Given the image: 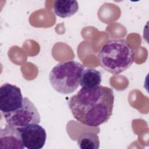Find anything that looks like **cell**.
<instances>
[{
    "mask_svg": "<svg viewBox=\"0 0 149 149\" xmlns=\"http://www.w3.org/2000/svg\"><path fill=\"white\" fill-rule=\"evenodd\" d=\"M1 148H24L20 132L18 129L7 124L0 131Z\"/></svg>",
    "mask_w": 149,
    "mask_h": 149,
    "instance_id": "cell-7",
    "label": "cell"
},
{
    "mask_svg": "<svg viewBox=\"0 0 149 149\" xmlns=\"http://www.w3.org/2000/svg\"><path fill=\"white\" fill-rule=\"evenodd\" d=\"M84 66L75 61L58 63L51 70L49 80L51 86L62 94L73 93L80 85Z\"/></svg>",
    "mask_w": 149,
    "mask_h": 149,
    "instance_id": "cell-3",
    "label": "cell"
},
{
    "mask_svg": "<svg viewBox=\"0 0 149 149\" xmlns=\"http://www.w3.org/2000/svg\"><path fill=\"white\" fill-rule=\"evenodd\" d=\"M23 98L20 88L10 83H4L0 88V110L8 113L20 108Z\"/></svg>",
    "mask_w": 149,
    "mask_h": 149,
    "instance_id": "cell-5",
    "label": "cell"
},
{
    "mask_svg": "<svg viewBox=\"0 0 149 149\" xmlns=\"http://www.w3.org/2000/svg\"><path fill=\"white\" fill-rule=\"evenodd\" d=\"M113 103V90L100 85L93 88L82 87L68 102L76 120L94 127L109 120L112 114Z\"/></svg>",
    "mask_w": 149,
    "mask_h": 149,
    "instance_id": "cell-1",
    "label": "cell"
},
{
    "mask_svg": "<svg viewBox=\"0 0 149 149\" xmlns=\"http://www.w3.org/2000/svg\"><path fill=\"white\" fill-rule=\"evenodd\" d=\"M78 146L81 149H98L100 140L98 134L94 132H84L77 139Z\"/></svg>",
    "mask_w": 149,
    "mask_h": 149,
    "instance_id": "cell-10",
    "label": "cell"
},
{
    "mask_svg": "<svg viewBox=\"0 0 149 149\" xmlns=\"http://www.w3.org/2000/svg\"><path fill=\"white\" fill-rule=\"evenodd\" d=\"M2 114L7 124L17 129L32 123H39L41 120L36 107L27 97L23 98V104L20 108L14 111Z\"/></svg>",
    "mask_w": 149,
    "mask_h": 149,
    "instance_id": "cell-4",
    "label": "cell"
},
{
    "mask_svg": "<svg viewBox=\"0 0 149 149\" xmlns=\"http://www.w3.org/2000/svg\"><path fill=\"white\" fill-rule=\"evenodd\" d=\"M78 9L79 4L76 0H58L54 2L53 6L55 14L62 18L73 16Z\"/></svg>",
    "mask_w": 149,
    "mask_h": 149,
    "instance_id": "cell-8",
    "label": "cell"
},
{
    "mask_svg": "<svg viewBox=\"0 0 149 149\" xmlns=\"http://www.w3.org/2000/svg\"><path fill=\"white\" fill-rule=\"evenodd\" d=\"M18 129L24 147L28 149H41L44 147L47 133L42 126L38 123H32Z\"/></svg>",
    "mask_w": 149,
    "mask_h": 149,
    "instance_id": "cell-6",
    "label": "cell"
},
{
    "mask_svg": "<svg viewBox=\"0 0 149 149\" xmlns=\"http://www.w3.org/2000/svg\"><path fill=\"white\" fill-rule=\"evenodd\" d=\"M98 56L100 65L113 74L124 72L134 61L133 49L124 39H113L106 42Z\"/></svg>",
    "mask_w": 149,
    "mask_h": 149,
    "instance_id": "cell-2",
    "label": "cell"
},
{
    "mask_svg": "<svg viewBox=\"0 0 149 149\" xmlns=\"http://www.w3.org/2000/svg\"><path fill=\"white\" fill-rule=\"evenodd\" d=\"M101 73L94 68L84 69L81 73L80 85L83 88H93L100 85Z\"/></svg>",
    "mask_w": 149,
    "mask_h": 149,
    "instance_id": "cell-9",
    "label": "cell"
}]
</instances>
